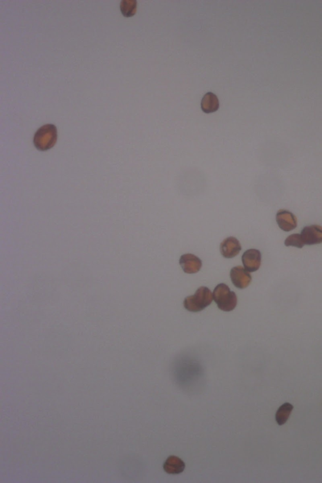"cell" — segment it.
<instances>
[{"label": "cell", "instance_id": "30bf717a", "mask_svg": "<svg viewBox=\"0 0 322 483\" xmlns=\"http://www.w3.org/2000/svg\"><path fill=\"white\" fill-rule=\"evenodd\" d=\"M164 470L170 474H178L182 473L185 469L184 461L176 456L169 457L164 463Z\"/></svg>", "mask_w": 322, "mask_h": 483}, {"label": "cell", "instance_id": "277c9868", "mask_svg": "<svg viewBox=\"0 0 322 483\" xmlns=\"http://www.w3.org/2000/svg\"><path fill=\"white\" fill-rule=\"evenodd\" d=\"M243 265L249 273H253L259 269L261 264V253L255 249H249L244 252L242 257Z\"/></svg>", "mask_w": 322, "mask_h": 483}, {"label": "cell", "instance_id": "ba28073f", "mask_svg": "<svg viewBox=\"0 0 322 483\" xmlns=\"http://www.w3.org/2000/svg\"><path fill=\"white\" fill-rule=\"evenodd\" d=\"M179 264L184 272L187 274H195L199 272L202 267V261L194 254H186L182 255L180 257Z\"/></svg>", "mask_w": 322, "mask_h": 483}, {"label": "cell", "instance_id": "6da1fadb", "mask_svg": "<svg viewBox=\"0 0 322 483\" xmlns=\"http://www.w3.org/2000/svg\"><path fill=\"white\" fill-rule=\"evenodd\" d=\"M213 294L206 287H200L193 296L185 299L183 305L189 312H199L208 307L213 300Z\"/></svg>", "mask_w": 322, "mask_h": 483}, {"label": "cell", "instance_id": "9c48e42d", "mask_svg": "<svg viewBox=\"0 0 322 483\" xmlns=\"http://www.w3.org/2000/svg\"><path fill=\"white\" fill-rule=\"evenodd\" d=\"M241 249L239 241L235 237H227L221 244V254L225 258H233L237 256Z\"/></svg>", "mask_w": 322, "mask_h": 483}, {"label": "cell", "instance_id": "3957f363", "mask_svg": "<svg viewBox=\"0 0 322 483\" xmlns=\"http://www.w3.org/2000/svg\"><path fill=\"white\" fill-rule=\"evenodd\" d=\"M57 140V128L55 125L47 124L37 131L34 136V143L39 151H45L52 148Z\"/></svg>", "mask_w": 322, "mask_h": 483}, {"label": "cell", "instance_id": "7a4b0ae2", "mask_svg": "<svg viewBox=\"0 0 322 483\" xmlns=\"http://www.w3.org/2000/svg\"><path fill=\"white\" fill-rule=\"evenodd\" d=\"M213 298L220 310L230 312L237 305V297L234 292L224 283L218 284L214 289Z\"/></svg>", "mask_w": 322, "mask_h": 483}, {"label": "cell", "instance_id": "7c38bea8", "mask_svg": "<svg viewBox=\"0 0 322 483\" xmlns=\"http://www.w3.org/2000/svg\"><path fill=\"white\" fill-rule=\"evenodd\" d=\"M293 410V406L289 403H285L279 408L276 413V421L279 425H283L287 422L289 416Z\"/></svg>", "mask_w": 322, "mask_h": 483}, {"label": "cell", "instance_id": "8fae6325", "mask_svg": "<svg viewBox=\"0 0 322 483\" xmlns=\"http://www.w3.org/2000/svg\"><path fill=\"white\" fill-rule=\"evenodd\" d=\"M220 103L218 98L213 93L209 92L203 96L201 100V107L206 114H211L218 111Z\"/></svg>", "mask_w": 322, "mask_h": 483}, {"label": "cell", "instance_id": "52a82bcc", "mask_svg": "<svg viewBox=\"0 0 322 483\" xmlns=\"http://www.w3.org/2000/svg\"><path fill=\"white\" fill-rule=\"evenodd\" d=\"M276 222L279 227L284 232H290L297 227L296 217L290 211L285 210L278 211L276 214Z\"/></svg>", "mask_w": 322, "mask_h": 483}, {"label": "cell", "instance_id": "8992f818", "mask_svg": "<svg viewBox=\"0 0 322 483\" xmlns=\"http://www.w3.org/2000/svg\"><path fill=\"white\" fill-rule=\"evenodd\" d=\"M230 278L233 285L239 289L247 288L251 284L252 281L250 273L242 266L232 268L230 271Z\"/></svg>", "mask_w": 322, "mask_h": 483}, {"label": "cell", "instance_id": "5b68a950", "mask_svg": "<svg viewBox=\"0 0 322 483\" xmlns=\"http://www.w3.org/2000/svg\"><path fill=\"white\" fill-rule=\"evenodd\" d=\"M300 235L305 245L312 246L322 243V227L320 225L305 227Z\"/></svg>", "mask_w": 322, "mask_h": 483}, {"label": "cell", "instance_id": "5bb4252c", "mask_svg": "<svg viewBox=\"0 0 322 483\" xmlns=\"http://www.w3.org/2000/svg\"><path fill=\"white\" fill-rule=\"evenodd\" d=\"M284 244L287 247L292 246L300 249L303 248L305 246L301 235L299 234V233H294V234L289 235L284 241Z\"/></svg>", "mask_w": 322, "mask_h": 483}, {"label": "cell", "instance_id": "4fadbf2b", "mask_svg": "<svg viewBox=\"0 0 322 483\" xmlns=\"http://www.w3.org/2000/svg\"><path fill=\"white\" fill-rule=\"evenodd\" d=\"M120 10L124 17H133L137 12V1L136 0H123L120 4Z\"/></svg>", "mask_w": 322, "mask_h": 483}]
</instances>
